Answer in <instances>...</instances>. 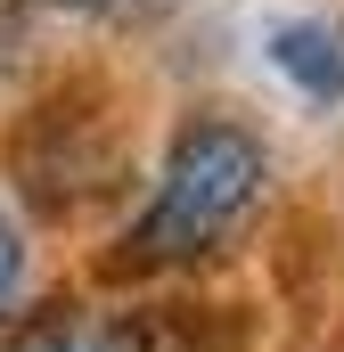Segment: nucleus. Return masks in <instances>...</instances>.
Listing matches in <instances>:
<instances>
[{"label": "nucleus", "instance_id": "1", "mask_svg": "<svg viewBox=\"0 0 344 352\" xmlns=\"http://www.w3.org/2000/svg\"><path fill=\"white\" fill-rule=\"evenodd\" d=\"M255 197H262V140L246 123H222V115L189 123L172 140L164 173H156V197H148L140 230H131V263L164 270V263L222 254V238L255 213Z\"/></svg>", "mask_w": 344, "mask_h": 352}, {"label": "nucleus", "instance_id": "2", "mask_svg": "<svg viewBox=\"0 0 344 352\" xmlns=\"http://www.w3.org/2000/svg\"><path fill=\"white\" fill-rule=\"evenodd\" d=\"M270 58L279 74L303 90V98H344V16H303V25H279L270 33Z\"/></svg>", "mask_w": 344, "mask_h": 352}, {"label": "nucleus", "instance_id": "3", "mask_svg": "<svg viewBox=\"0 0 344 352\" xmlns=\"http://www.w3.org/2000/svg\"><path fill=\"white\" fill-rule=\"evenodd\" d=\"M98 352H222L205 336V320H189V311H172V303H148V311H123Z\"/></svg>", "mask_w": 344, "mask_h": 352}, {"label": "nucleus", "instance_id": "4", "mask_svg": "<svg viewBox=\"0 0 344 352\" xmlns=\"http://www.w3.org/2000/svg\"><path fill=\"white\" fill-rule=\"evenodd\" d=\"M0 352H98V336L83 328V303H74V295H50V303H33V311H8Z\"/></svg>", "mask_w": 344, "mask_h": 352}, {"label": "nucleus", "instance_id": "5", "mask_svg": "<svg viewBox=\"0 0 344 352\" xmlns=\"http://www.w3.org/2000/svg\"><path fill=\"white\" fill-rule=\"evenodd\" d=\"M17 295H25V238L17 221H0V320L17 311Z\"/></svg>", "mask_w": 344, "mask_h": 352}]
</instances>
